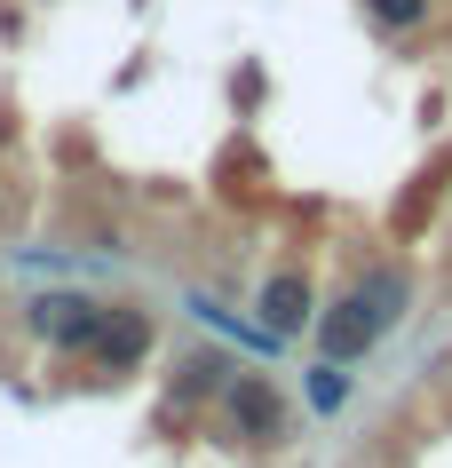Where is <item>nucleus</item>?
<instances>
[{
  "mask_svg": "<svg viewBox=\"0 0 452 468\" xmlns=\"http://www.w3.org/2000/svg\"><path fill=\"white\" fill-rule=\"evenodd\" d=\"M301 325H310V278H301V271L262 278V334L286 342V334H301Z\"/></svg>",
  "mask_w": 452,
  "mask_h": 468,
  "instance_id": "5",
  "label": "nucleus"
},
{
  "mask_svg": "<svg viewBox=\"0 0 452 468\" xmlns=\"http://www.w3.org/2000/svg\"><path fill=\"white\" fill-rule=\"evenodd\" d=\"M365 8H373V16H381L389 32H413V25H428V0H365Z\"/></svg>",
  "mask_w": 452,
  "mask_h": 468,
  "instance_id": "8",
  "label": "nucleus"
},
{
  "mask_svg": "<svg viewBox=\"0 0 452 468\" xmlns=\"http://www.w3.org/2000/svg\"><path fill=\"white\" fill-rule=\"evenodd\" d=\"M381 334H389V325L373 318V302H365V294H342V302L326 310V325H318V349H326L333 366H357Z\"/></svg>",
  "mask_w": 452,
  "mask_h": 468,
  "instance_id": "2",
  "label": "nucleus"
},
{
  "mask_svg": "<svg viewBox=\"0 0 452 468\" xmlns=\"http://www.w3.org/2000/svg\"><path fill=\"white\" fill-rule=\"evenodd\" d=\"M350 389H357V381H350V366H333V357H326L318 373H310V405H318V413H342V405H350Z\"/></svg>",
  "mask_w": 452,
  "mask_h": 468,
  "instance_id": "6",
  "label": "nucleus"
},
{
  "mask_svg": "<svg viewBox=\"0 0 452 468\" xmlns=\"http://www.w3.org/2000/svg\"><path fill=\"white\" fill-rule=\"evenodd\" d=\"M151 342H159V334H151L143 310H111L103 334H96V357H103V373H135L151 357Z\"/></svg>",
  "mask_w": 452,
  "mask_h": 468,
  "instance_id": "4",
  "label": "nucleus"
},
{
  "mask_svg": "<svg viewBox=\"0 0 452 468\" xmlns=\"http://www.w3.org/2000/svg\"><path fill=\"white\" fill-rule=\"evenodd\" d=\"M223 397H230V420H238L247 444H278L286 437V405H278V389L262 381V373H230Z\"/></svg>",
  "mask_w": 452,
  "mask_h": 468,
  "instance_id": "3",
  "label": "nucleus"
},
{
  "mask_svg": "<svg viewBox=\"0 0 452 468\" xmlns=\"http://www.w3.org/2000/svg\"><path fill=\"white\" fill-rule=\"evenodd\" d=\"M357 294L373 302V318H381V325H397V318H405V278H397V271H373Z\"/></svg>",
  "mask_w": 452,
  "mask_h": 468,
  "instance_id": "7",
  "label": "nucleus"
},
{
  "mask_svg": "<svg viewBox=\"0 0 452 468\" xmlns=\"http://www.w3.org/2000/svg\"><path fill=\"white\" fill-rule=\"evenodd\" d=\"M103 318H111V310H103L96 294H40L32 302V334L56 342V349H96Z\"/></svg>",
  "mask_w": 452,
  "mask_h": 468,
  "instance_id": "1",
  "label": "nucleus"
},
{
  "mask_svg": "<svg viewBox=\"0 0 452 468\" xmlns=\"http://www.w3.org/2000/svg\"><path fill=\"white\" fill-rule=\"evenodd\" d=\"M223 373H230V357H191V366H183V397L191 389H223Z\"/></svg>",
  "mask_w": 452,
  "mask_h": 468,
  "instance_id": "9",
  "label": "nucleus"
}]
</instances>
